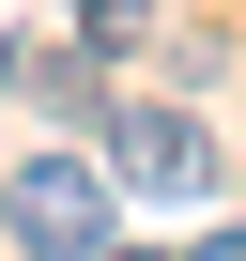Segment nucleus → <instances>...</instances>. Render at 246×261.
Returning a JSON list of instances; mask_svg holds the SVG:
<instances>
[{
  "label": "nucleus",
  "instance_id": "1",
  "mask_svg": "<svg viewBox=\"0 0 246 261\" xmlns=\"http://www.w3.org/2000/svg\"><path fill=\"white\" fill-rule=\"evenodd\" d=\"M0 215H16L31 261H108V154H16Z\"/></svg>",
  "mask_w": 246,
  "mask_h": 261
},
{
  "label": "nucleus",
  "instance_id": "2",
  "mask_svg": "<svg viewBox=\"0 0 246 261\" xmlns=\"http://www.w3.org/2000/svg\"><path fill=\"white\" fill-rule=\"evenodd\" d=\"M108 185H139V200H200L215 185V139L185 108H108Z\"/></svg>",
  "mask_w": 246,
  "mask_h": 261
},
{
  "label": "nucleus",
  "instance_id": "3",
  "mask_svg": "<svg viewBox=\"0 0 246 261\" xmlns=\"http://www.w3.org/2000/svg\"><path fill=\"white\" fill-rule=\"evenodd\" d=\"M62 31H77L92 62H123V46H139V31H154V0H62Z\"/></svg>",
  "mask_w": 246,
  "mask_h": 261
},
{
  "label": "nucleus",
  "instance_id": "4",
  "mask_svg": "<svg viewBox=\"0 0 246 261\" xmlns=\"http://www.w3.org/2000/svg\"><path fill=\"white\" fill-rule=\"evenodd\" d=\"M108 261H200V246H108Z\"/></svg>",
  "mask_w": 246,
  "mask_h": 261
},
{
  "label": "nucleus",
  "instance_id": "5",
  "mask_svg": "<svg viewBox=\"0 0 246 261\" xmlns=\"http://www.w3.org/2000/svg\"><path fill=\"white\" fill-rule=\"evenodd\" d=\"M200 261H246V230H231V246H200Z\"/></svg>",
  "mask_w": 246,
  "mask_h": 261
}]
</instances>
